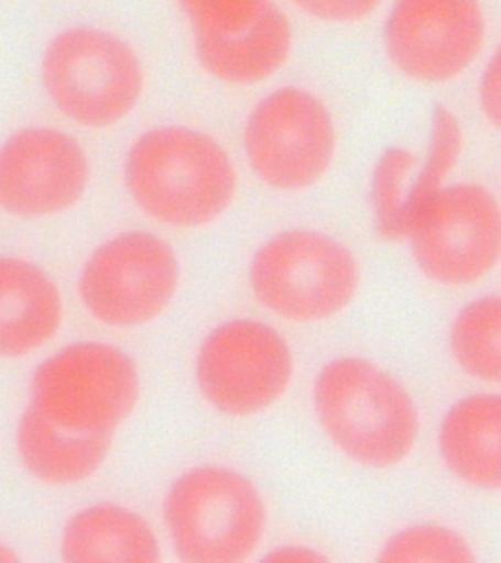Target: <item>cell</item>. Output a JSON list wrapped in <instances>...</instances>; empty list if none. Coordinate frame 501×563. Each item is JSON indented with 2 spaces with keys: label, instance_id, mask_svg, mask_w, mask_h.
Returning <instances> with one entry per match:
<instances>
[{
  "label": "cell",
  "instance_id": "cell-19",
  "mask_svg": "<svg viewBox=\"0 0 501 563\" xmlns=\"http://www.w3.org/2000/svg\"><path fill=\"white\" fill-rule=\"evenodd\" d=\"M415 167V154L404 148H390L382 154L373 170V213L378 232L385 240H407L411 233L409 194Z\"/></svg>",
  "mask_w": 501,
  "mask_h": 563
},
{
  "label": "cell",
  "instance_id": "cell-4",
  "mask_svg": "<svg viewBox=\"0 0 501 563\" xmlns=\"http://www.w3.org/2000/svg\"><path fill=\"white\" fill-rule=\"evenodd\" d=\"M164 521L179 561L240 563L262 543L266 508L243 474L205 465L175 479L165 496Z\"/></svg>",
  "mask_w": 501,
  "mask_h": 563
},
{
  "label": "cell",
  "instance_id": "cell-18",
  "mask_svg": "<svg viewBox=\"0 0 501 563\" xmlns=\"http://www.w3.org/2000/svg\"><path fill=\"white\" fill-rule=\"evenodd\" d=\"M501 303L497 295L475 299L457 314L451 351L461 369L483 383L501 377Z\"/></svg>",
  "mask_w": 501,
  "mask_h": 563
},
{
  "label": "cell",
  "instance_id": "cell-26",
  "mask_svg": "<svg viewBox=\"0 0 501 563\" xmlns=\"http://www.w3.org/2000/svg\"><path fill=\"white\" fill-rule=\"evenodd\" d=\"M20 558L15 550L0 541V563L19 562Z\"/></svg>",
  "mask_w": 501,
  "mask_h": 563
},
{
  "label": "cell",
  "instance_id": "cell-6",
  "mask_svg": "<svg viewBox=\"0 0 501 563\" xmlns=\"http://www.w3.org/2000/svg\"><path fill=\"white\" fill-rule=\"evenodd\" d=\"M140 390L139 369L124 351L77 342L39 365L29 405L65 429L113 438L133 416Z\"/></svg>",
  "mask_w": 501,
  "mask_h": 563
},
{
  "label": "cell",
  "instance_id": "cell-15",
  "mask_svg": "<svg viewBox=\"0 0 501 563\" xmlns=\"http://www.w3.org/2000/svg\"><path fill=\"white\" fill-rule=\"evenodd\" d=\"M65 562H160L162 550L146 518L124 505L95 504L74 514L61 536Z\"/></svg>",
  "mask_w": 501,
  "mask_h": 563
},
{
  "label": "cell",
  "instance_id": "cell-16",
  "mask_svg": "<svg viewBox=\"0 0 501 563\" xmlns=\"http://www.w3.org/2000/svg\"><path fill=\"white\" fill-rule=\"evenodd\" d=\"M500 430L499 395L478 394L459 400L439 427L444 464L460 482L497 490L501 478Z\"/></svg>",
  "mask_w": 501,
  "mask_h": 563
},
{
  "label": "cell",
  "instance_id": "cell-2",
  "mask_svg": "<svg viewBox=\"0 0 501 563\" xmlns=\"http://www.w3.org/2000/svg\"><path fill=\"white\" fill-rule=\"evenodd\" d=\"M316 413L325 433L351 461L394 468L420 435L415 400L399 380L363 358H338L315 382Z\"/></svg>",
  "mask_w": 501,
  "mask_h": 563
},
{
  "label": "cell",
  "instance_id": "cell-11",
  "mask_svg": "<svg viewBox=\"0 0 501 563\" xmlns=\"http://www.w3.org/2000/svg\"><path fill=\"white\" fill-rule=\"evenodd\" d=\"M90 178L85 147L58 128H21L0 143V210L14 218L67 213L86 196Z\"/></svg>",
  "mask_w": 501,
  "mask_h": 563
},
{
  "label": "cell",
  "instance_id": "cell-9",
  "mask_svg": "<svg viewBox=\"0 0 501 563\" xmlns=\"http://www.w3.org/2000/svg\"><path fill=\"white\" fill-rule=\"evenodd\" d=\"M249 165L268 187L302 191L318 183L336 154L327 106L309 91L285 87L258 103L244 126Z\"/></svg>",
  "mask_w": 501,
  "mask_h": 563
},
{
  "label": "cell",
  "instance_id": "cell-22",
  "mask_svg": "<svg viewBox=\"0 0 501 563\" xmlns=\"http://www.w3.org/2000/svg\"><path fill=\"white\" fill-rule=\"evenodd\" d=\"M195 37H228L254 24L272 0H178Z\"/></svg>",
  "mask_w": 501,
  "mask_h": 563
},
{
  "label": "cell",
  "instance_id": "cell-13",
  "mask_svg": "<svg viewBox=\"0 0 501 563\" xmlns=\"http://www.w3.org/2000/svg\"><path fill=\"white\" fill-rule=\"evenodd\" d=\"M63 294L36 263L0 255V358H24L58 334Z\"/></svg>",
  "mask_w": 501,
  "mask_h": 563
},
{
  "label": "cell",
  "instance_id": "cell-24",
  "mask_svg": "<svg viewBox=\"0 0 501 563\" xmlns=\"http://www.w3.org/2000/svg\"><path fill=\"white\" fill-rule=\"evenodd\" d=\"M500 59L499 55H495L488 62L481 88H479L483 114L495 128L500 125Z\"/></svg>",
  "mask_w": 501,
  "mask_h": 563
},
{
  "label": "cell",
  "instance_id": "cell-20",
  "mask_svg": "<svg viewBox=\"0 0 501 563\" xmlns=\"http://www.w3.org/2000/svg\"><path fill=\"white\" fill-rule=\"evenodd\" d=\"M464 148V132L455 114L444 106L435 109L428 153L420 172L413 176L409 194L411 231L417 216L444 188L448 175L455 170ZM411 235V233H409Z\"/></svg>",
  "mask_w": 501,
  "mask_h": 563
},
{
  "label": "cell",
  "instance_id": "cell-21",
  "mask_svg": "<svg viewBox=\"0 0 501 563\" xmlns=\"http://www.w3.org/2000/svg\"><path fill=\"white\" fill-rule=\"evenodd\" d=\"M382 562H473L472 548L451 528L425 523L391 537L381 550Z\"/></svg>",
  "mask_w": 501,
  "mask_h": 563
},
{
  "label": "cell",
  "instance_id": "cell-25",
  "mask_svg": "<svg viewBox=\"0 0 501 563\" xmlns=\"http://www.w3.org/2000/svg\"><path fill=\"white\" fill-rule=\"evenodd\" d=\"M265 561L270 562H324L327 558L314 549L302 548V545H283L272 550Z\"/></svg>",
  "mask_w": 501,
  "mask_h": 563
},
{
  "label": "cell",
  "instance_id": "cell-17",
  "mask_svg": "<svg viewBox=\"0 0 501 563\" xmlns=\"http://www.w3.org/2000/svg\"><path fill=\"white\" fill-rule=\"evenodd\" d=\"M202 68L231 86L265 81L287 64L293 47L292 24L276 4L249 29L228 37H195Z\"/></svg>",
  "mask_w": 501,
  "mask_h": 563
},
{
  "label": "cell",
  "instance_id": "cell-14",
  "mask_svg": "<svg viewBox=\"0 0 501 563\" xmlns=\"http://www.w3.org/2000/svg\"><path fill=\"white\" fill-rule=\"evenodd\" d=\"M112 439L65 429L30 405L17 427L24 468L50 486H74L94 477L108 460Z\"/></svg>",
  "mask_w": 501,
  "mask_h": 563
},
{
  "label": "cell",
  "instance_id": "cell-3",
  "mask_svg": "<svg viewBox=\"0 0 501 563\" xmlns=\"http://www.w3.org/2000/svg\"><path fill=\"white\" fill-rule=\"evenodd\" d=\"M41 75L55 109L86 130H108L126 121L143 96L138 53L126 40L96 26H74L52 38Z\"/></svg>",
  "mask_w": 501,
  "mask_h": 563
},
{
  "label": "cell",
  "instance_id": "cell-1",
  "mask_svg": "<svg viewBox=\"0 0 501 563\" xmlns=\"http://www.w3.org/2000/svg\"><path fill=\"white\" fill-rule=\"evenodd\" d=\"M134 205L165 227L196 229L215 222L235 200L237 174L213 136L166 125L143 132L124 161Z\"/></svg>",
  "mask_w": 501,
  "mask_h": 563
},
{
  "label": "cell",
  "instance_id": "cell-23",
  "mask_svg": "<svg viewBox=\"0 0 501 563\" xmlns=\"http://www.w3.org/2000/svg\"><path fill=\"white\" fill-rule=\"evenodd\" d=\"M306 15L334 24H350L371 16L382 0H292Z\"/></svg>",
  "mask_w": 501,
  "mask_h": 563
},
{
  "label": "cell",
  "instance_id": "cell-10",
  "mask_svg": "<svg viewBox=\"0 0 501 563\" xmlns=\"http://www.w3.org/2000/svg\"><path fill=\"white\" fill-rule=\"evenodd\" d=\"M409 240L428 279L455 288L475 285L499 266V201L481 185L444 187L417 216Z\"/></svg>",
  "mask_w": 501,
  "mask_h": 563
},
{
  "label": "cell",
  "instance_id": "cell-5",
  "mask_svg": "<svg viewBox=\"0 0 501 563\" xmlns=\"http://www.w3.org/2000/svg\"><path fill=\"white\" fill-rule=\"evenodd\" d=\"M254 298L293 323H319L345 311L360 285L353 253L315 231H288L254 254L249 272Z\"/></svg>",
  "mask_w": 501,
  "mask_h": 563
},
{
  "label": "cell",
  "instance_id": "cell-8",
  "mask_svg": "<svg viewBox=\"0 0 501 563\" xmlns=\"http://www.w3.org/2000/svg\"><path fill=\"white\" fill-rule=\"evenodd\" d=\"M292 350L272 325L227 321L208 334L196 361L202 395L226 416L253 417L279 402L292 383Z\"/></svg>",
  "mask_w": 501,
  "mask_h": 563
},
{
  "label": "cell",
  "instance_id": "cell-12",
  "mask_svg": "<svg viewBox=\"0 0 501 563\" xmlns=\"http://www.w3.org/2000/svg\"><path fill=\"white\" fill-rule=\"evenodd\" d=\"M478 0H395L385 26V47L400 73L424 84L459 78L486 44Z\"/></svg>",
  "mask_w": 501,
  "mask_h": 563
},
{
  "label": "cell",
  "instance_id": "cell-7",
  "mask_svg": "<svg viewBox=\"0 0 501 563\" xmlns=\"http://www.w3.org/2000/svg\"><path fill=\"white\" fill-rule=\"evenodd\" d=\"M179 288L173 246L156 233L127 231L105 241L78 277L83 307L99 323L133 329L160 319Z\"/></svg>",
  "mask_w": 501,
  "mask_h": 563
}]
</instances>
